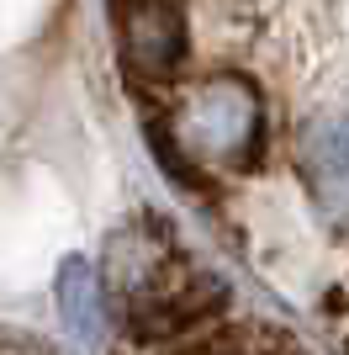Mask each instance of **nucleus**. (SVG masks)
<instances>
[{
  "mask_svg": "<svg viewBox=\"0 0 349 355\" xmlns=\"http://www.w3.org/2000/svg\"><path fill=\"white\" fill-rule=\"evenodd\" d=\"M180 144L202 164H228V170H249L254 154L265 148V106L260 90L244 74H212L202 85L186 90L180 112L170 117Z\"/></svg>",
  "mask_w": 349,
  "mask_h": 355,
  "instance_id": "f257e3e1",
  "label": "nucleus"
},
{
  "mask_svg": "<svg viewBox=\"0 0 349 355\" xmlns=\"http://www.w3.org/2000/svg\"><path fill=\"white\" fill-rule=\"evenodd\" d=\"M222 308H228V286L186 260H174L159 282H148L143 292H132L122 302V329L143 345L196 340L202 329L222 318Z\"/></svg>",
  "mask_w": 349,
  "mask_h": 355,
  "instance_id": "f03ea898",
  "label": "nucleus"
},
{
  "mask_svg": "<svg viewBox=\"0 0 349 355\" xmlns=\"http://www.w3.org/2000/svg\"><path fill=\"white\" fill-rule=\"evenodd\" d=\"M116 48L138 80H170L186 64V16L174 0H116Z\"/></svg>",
  "mask_w": 349,
  "mask_h": 355,
  "instance_id": "7ed1b4c3",
  "label": "nucleus"
},
{
  "mask_svg": "<svg viewBox=\"0 0 349 355\" xmlns=\"http://www.w3.org/2000/svg\"><path fill=\"white\" fill-rule=\"evenodd\" d=\"M307 175V191L334 223H349V101L307 122L302 154H296Z\"/></svg>",
  "mask_w": 349,
  "mask_h": 355,
  "instance_id": "20e7f679",
  "label": "nucleus"
},
{
  "mask_svg": "<svg viewBox=\"0 0 349 355\" xmlns=\"http://www.w3.org/2000/svg\"><path fill=\"white\" fill-rule=\"evenodd\" d=\"M58 313H64V324H69L80 340H90V334L101 329L106 286L85 260H64V270H58Z\"/></svg>",
  "mask_w": 349,
  "mask_h": 355,
  "instance_id": "39448f33",
  "label": "nucleus"
},
{
  "mask_svg": "<svg viewBox=\"0 0 349 355\" xmlns=\"http://www.w3.org/2000/svg\"><path fill=\"white\" fill-rule=\"evenodd\" d=\"M148 148H154V164H159V170L180 186V191H190V196H206V191H212V180H206L202 159L180 144V133H174L170 122H148Z\"/></svg>",
  "mask_w": 349,
  "mask_h": 355,
  "instance_id": "423d86ee",
  "label": "nucleus"
}]
</instances>
